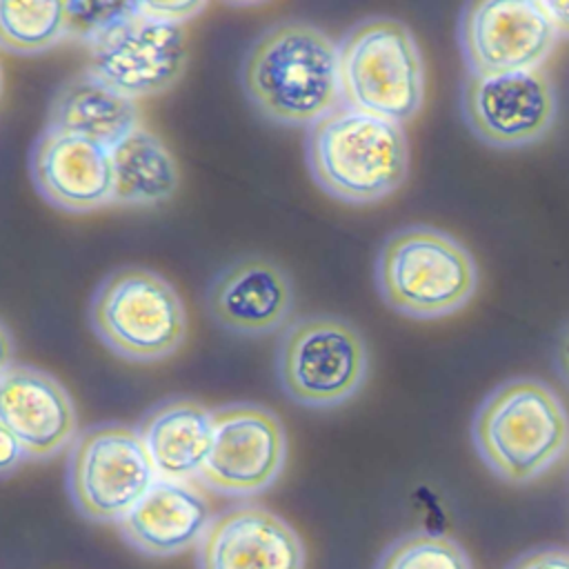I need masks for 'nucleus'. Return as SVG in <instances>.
<instances>
[{
	"label": "nucleus",
	"mask_w": 569,
	"mask_h": 569,
	"mask_svg": "<svg viewBox=\"0 0 569 569\" xmlns=\"http://www.w3.org/2000/svg\"><path fill=\"white\" fill-rule=\"evenodd\" d=\"M242 89L264 120L309 129L342 104L338 44L311 22H276L249 47Z\"/></svg>",
	"instance_id": "f257e3e1"
},
{
	"label": "nucleus",
	"mask_w": 569,
	"mask_h": 569,
	"mask_svg": "<svg viewBox=\"0 0 569 569\" xmlns=\"http://www.w3.org/2000/svg\"><path fill=\"white\" fill-rule=\"evenodd\" d=\"M313 182L345 204H376L396 193L411 167L402 124L340 104L307 129Z\"/></svg>",
	"instance_id": "f03ea898"
},
{
	"label": "nucleus",
	"mask_w": 569,
	"mask_h": 569,
	"mask_svg": "<svg viewBox=\"0 0 569 569\" xmlns=\"http://www.w3.org/2000/svg\"><path fill=\"white\" fill-rule=\"evenodd\" d=\"M480 460L509 485H527L569 449V411L538 378H511L485 396L471 420Z\"/></svg>",
	"instance_id": "7ed1b4c3"
},
{
	"label": "nucleus",
	"mask_w": 569,
	"mask_h": 569,
	"mask_svg": "<svg viewBox=\"0 0 569 569\" xmlns=\"http://www.w3.org/2000/svg\"><path fill=\"white\" fill-rule=\"evenodd\" d=\"M480 273L471 251L451 233L409 224L385 238L376 258V287L385 305L413 320H438L465 309Z\"/></svg>",
	"instance_id": "20e7f679"
},
{
	"label": "nucleus",
	"mask_w": 569,
	"mask_h": 569,
	"mask_svg": "<svg viewBox=\"0 0 569 569\" xmlns=\"http://www.w3.org/2000/svg\"><path fill=\"white\" fill-rule=\"evenodd\" d=\"M342 104L405 124L425 104L427 78L411 29L387 16L356 22L338 44Z\"/></svg>",
	"instance_id": "39448f33"
},
{
	"label": "nucleus",
	"mask_w": 569,
	"mask_h": 569,
	"mask_svg": "<svg viewBox=\"0 0 569 569\" xmlns=\"http://www.w3.org/2000/svg\"><path fill=\"white\" fill-rule=\"evenodd\" d=\"M98 340L129 362H160L187 340L189 320L173 284L147 267H120L104 276L89 305Z\"/></svg>",
	"instance_id": "423d86ee"
},
{
	"label": "nucleus",
	"mask_w": 569,
	"mask_h": 569,
	"mask_svg": "<svg viewBox=\"0 0 569 569\" xmlns=\"http://www.w3.org/2000/svg\"><path fill=\"white\" fill-rule=\"evenodd\" d=\"M369 347L360 329L333 313H309L282 331L276 373L289 400L307 409L349 402L369 378Z\"/></svg>",
	"instance_id": "0eeeda50"
},
{
	"label": "nucleus",
	"mask_w": 569,
	"mask_h": 569,
	"mask_svg": "<svg viewBox=\"0 0 569 569\" xmlns=\"http://www.w3.org/2000/svg\"><path fill=\"white\" fill-rule=\"evenodd\" d=\"M158 473L138 429L102 422L78 433L67 456V491L76 511L118 525L156 485Z\"/></svg>",
	"instance_id": "6e6552de"
},
{
	"label": "nucleus",
	"mask_w": 569,
	"mask_h": 569,
	"mask_svg": "<svg viewBox=\"0 0 569 569\" xmlns=\"http://www.w3.org/2000/svg\"><path fill=\"white\" fill-rule=\"evenodd\" d=\"M282 420L256 402L213 409V442L198 480L222 496H258L273 487L287 465Z\"/></svg>",
	"instance_id": "1a4fd4ad"
},
{
	"label": "nucleus",
	"mask_w": 569,
	"mask_h": 569,
	"mask_svg": "<svg viewBox=\"0 0 569 569\" xmlns=\"http://www.w3.org/2000/svg\"><path fill=\"white\" fill-rule=\"evenodd\" d=\"M460 111L469 131L493 149H522L540 142L556 124L558 93L545 69L465 76Z\"/></svg>",
	"instance_id": "9d476101"
},
{
	"label": "nucleus",
	"mask_w": 569,
	"mask_h": 569,
	"mask_svg": "<svg viewBox=\"0 0 569 569\" xmlns=\"http://www.w3.org/2000/svg\"><path fill=\"white\" fill-rule=\"evenodd\" d=\"M556 42L558 33L538 0H480L460 13L458 44L469 73L542 69Z\"/></svg>",
	"instance_id": "9b49d317"
},
{
	"label": "nucleus",
	"mask_w": 569,
	"mask_h": 569,
	"mask_svg": "<svg viewBox=\"0 0 569 569\" xmlns=\"http://www.w3.org/2000/svg\"><path fill=\"white\" fill-rule=\"evenodd\" d=\"M87 51V69L133 100L169 91L189 62L184 27L153 22L140 13Z\"/></svg>",
	"instance_id": "f8f14e48"
},
{
	"label": "nucleus",
	"mask_w": 569,
	"mask_h": 569,
	"mask_svg": "<svg viewBox=\"0 0 569 569\" xmlns=\"http://www.w3.org/2000/svg\"><path fill=\"white\" fill-rule=\"evenodd\" d=\"M204 302L220 329L244 338H262L289 322L296 307V287L276 260L251 253L216 273Z\"/></svg>",
	"instance_id": "ddd939ff"
},
{
	"label": "nucleus",
	"mask_w": 569,
	"mask_h": 569,
	"mask_svg": "<svg viewBox=\"0 0 569 569\" xmlns=\"http://www.w3.org/2000/svg\"><path fill=\"white\" fill-rule=\"evenodd\" d=\"M298 531L258 502H240L213 516L196 547L198 569H305Z\"/></svg>",
	"instance_id": "4468645a"
},
{
	"label": "nucleus",
	"mask_w": 569,
	"mask_h": 569,
	"mask_svg": "<svg viewBox=\"0 0 569 569\" xmlns=\"http://www.w3.org/2000/svg\"><path fill=\"white\" fill-rule=\"evenodd\" d=\"M0 425L29 460H49L78 438V409L67 387L33 365H11L0 376Z\"/></svg>",
	"instance_id": "2eb2a0df"
},
{
	"label": "nucleus",
	"mask_w": 569,
	"mask_h": 569,
	"mask_svg": "<svg viewBox=\"0 0 569 569\" xmlns=\"http://www.w3.org/2000/svg\"><path fill=\"white\" fill-rule=\"evenodd\" d=\"M36 191L67 213H91L113 202L111 151L89 140L42 129L29 153Z\"/></svg>",
	"instance_id": "dca6fc26"
},
{
	"label": "nucleus",
	"mask_w": 569,
	"mask_h": 569,
	"mask_svg": "<svg viewBox=\"0 0 569 569\" xmlns=\"http://www.w3.org/2000/svg\"><path fill=\"white\" fill-rule=\"evenodd\" d=\"M211 509L193 482L156 480L136 509L118 522L124 542L149 558H171L198 547Z\"/></svg>",
	"instance_id": "f3484780"
},
{
	"label": "nucleus",
	"mask_w": 569,
	"mask_h": 569,
	"mask_svg": "<svg viewBox=\"0 0 569 569\" xmlns=\"http://www.w3.org/2000/svg\"><path fill=\"white\" fill-rule=\"evenodd\" d=\"M140 120L138 100L127 98L89 69H82L56 89L44 129L76 136L111 151L142 127Z\"/></svg>",
	"instance_id": "a211bd4d"
},
{
	"label": "nucleus",
	"mask_w": 569,
	"mask_h": 569,
	"mask_svg": "<svg viewBox=\"0 0 569 569\" xmlns=\"http://www.w3.org/2000/svg\"><path fill=\"white\" fill-rule=\"evenodd\" d=\"M136 429L160 480L191 482L211 451L213 411L196 398L173 396L153 405Z\"/></svg>",
	"instance_id": "6ab92c4d"
},
{
	"label": "nucleus",
	"mask_w": 569,
	"mask_h": 569,
	"mask_svg": "<svg viewBox=\"0 0 569 569\" xmlns=\"http://www.w3.org/2000/svg\"><path fill=\"white\" fill-rule=\"evenodd\" d=\"M113 202L118 207H158L169 202L180 184V169L169 147L140 127L111 149Z\"/></svg>",
	"instance_id": "aec40b11"
},
{
	"label": "nucleus",
	"mask_w": 569,
	"mask_h": 569,
	"mask_svg": "<svg viewBox=\"0 0 569 569\" xmlns=\"http://www.w3.org/2000/svg\"><path fill=\"white\" fill-rule=\"evenodd\" d=\"M67 38L64 2L0 0V49L16 56H36Z\"/></svg>",
	"instance_id": "412c9836"
},
{
	"label": "nucleus",
	"mask_w": 569,
	"mask_h": 569,
	"mask_svg": "<svg viewBox=\"0 0 569 569\" xmlns=\"http://www.w3.org/2000/svg\"><path fill=\"white\" fill-rule=\"evenodd\" d=\"M376 569H471V562L453 538L416 531L389 545Z\"/></svg>",
	"instance_id": "4be33fe9"
},
{
	"label": "nucleus",
	"mask_w": 569,
	"mask_h": 569,
	"mask_svg": "<svg viewBox=\"0 0 569 569\" xmlns=\"http://www.w3.org/2000/svg\"><path fill=\"white\" fill-rule=\"evenodd\" d=\"M67 38L87 49L138 16L136 2H64Z\"/></svg>",
	"instance_id": "5701e85b"
},
{
	"label": "nucleus",
	"mask_w": 569,
	"mask_h": 569,
	"mask_svg": "<svg viewBox=\"0 0 569 569\" xmlns=\"http://www.w3.org/2000/svg\"><path fill=\"white\" fill-rule=\"evenodd\" d=\"M138 4V13L147 20L153 22H162V24H176L182 27L187 20L200 16L207 4L204 2H193V0H184V2H136Z\"/></svg>",
	"instance_id": "b1692460"
},
{
	"label": "nucleus",
	"mask_w": 569,
	"mask_h": 569,
	"mask_svg": "<svg viewBox=\"0 0 569 569\" xmlns=\"http://www.w3.org/2000/svg\"><path fill=\"white\" fill-rule=\"evenodd\" d=\"M509 569H569V551L567 549H533L509 565Z\"/></svg>",
	"instance_id": "393cba45"
},
{
	"label": "nucleus",
	"mask_w": 569,
	"mask_h": 569,
	"mask_svg": "<svg viewBox=\"0 0 569 569\" xmlns=\"http://www.w3.org/2000/svg\"><path fill=\"white\" fill-rule=\"evenodd\" d=\"M29 460L16 436L0 425V480L13 476Z\"/></svg>",
	"instance_id": "a878e982"
},
{
	"label": "nucleus",
	"mask_w": 569,
	"mask_h": 569,
	"mask_svg": "<svg viewBox=\"0 0 569 569\" xmlns=\"http://www.w3.org/2000/svg\"><path fill=\"white\" fill-rule=\"evenodd\" d=\"M558 38H569V0H538Z\"/></svg>",
	"instance_id": "bb28decb"
},
{
	"label": "nucleus",
	"mask_w": 569,
	"mask_h": 569,
	"mask_svg": "<svg viewBox=\"0 0 569 569\" xmlns=\"http://www.w3.org/2000/svg\"><path fill=\"white\" fill-rule=\"evenodd\" d=\"M553 367L558 378L569 387V322L558 331L553 345Z\"/></svg>",
	"instance_id": "cd10ccee"
},
{
	"label": "nucleus",
	"mask_w": 569,
	"mask_h": 569,
	"mask_svg": "<svg viewBox=\"0 0 569 569\" xmlns=\"http://www.w3.org/2000/svg\"><path fill=\"white\" fill-rule=\"evenodd\" d=\"M13 351H16L13 336H11L9 327L0 320V376L13 365Z\"/></svg>",
	"instance_id": "c85d7f7f"
},
{
	"label": "nucleus",
	"mask_w": 569,
	"mask_h": 569,
	"mask_svg": "<svg viewBox=\"0 0 569 569\" xmlns=\"http://www.w3.org/2000/svg\"><path fill=\"white\" fill-rule=\"evenodd\" d=\"M2 87H4V73H2V64H0V96H2Z\"/></svg>",
	"instance_id": "c756f323"
}]
</instances>
